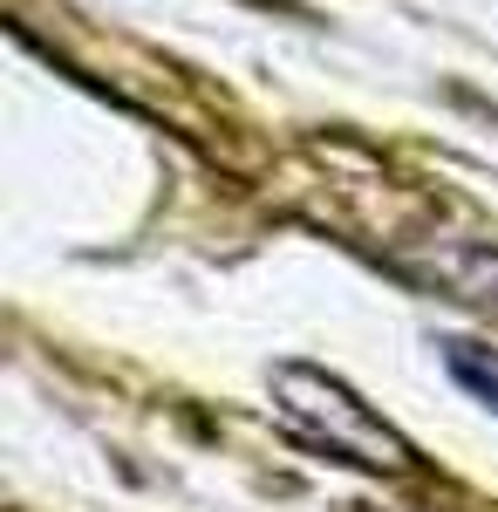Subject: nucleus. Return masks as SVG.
<instances>
[{"label":"nucleus","mask_w":498,"mask_h":512,"mask_svg":"<svg viewBox=\"0 0 498 512\" xmlns=\"http://www.w3.org/2000/svg\"><path fill=\"white\" fill-rule=\"evenodd\" d=\"M444 369H451L464 390H471L498 417V349H478V342H444Z\"/></svg>","instance_id":"2"},{"label":"nucleus","mask_w":498,"mask_h":512,"mask_svg":"<svg viewBox=\"0 0 498 512\" xmlns=\"http://www.w3.org/2000/svg\"><path fill=\"white\" fill-rule=\"evenodd\" d=\"M451 280H464L478 301H498V253H464V260H451Z\"/></svg>","instance_id":"3"},{"label":"nucleus","mask_w":498,"mask_h":512,"mask_svg":"<svg viewBox=\"0 0 498 512\" xmlns=\"http://www.w3.org/2000/svg\"><path fill=\"white\" fill-rule=\"evenodd\" d=\"M273 396H280L287 424H301L314 444H328V451L348 458V465H369V472H410V458H417L410 437L389 431L383 417L348 390L342 376H328V369L280 362V369H273Z\"/></svg>","instance_id":"1"}]
</instances>
